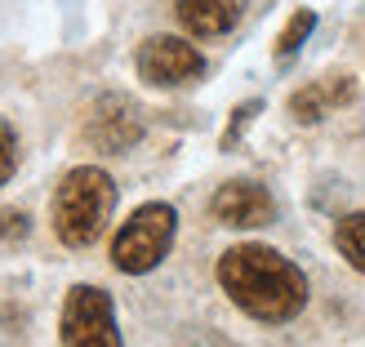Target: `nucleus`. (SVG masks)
Segmentation results:
<instances>
[{"mask_svg":"<svg viewBox=\"0 0 365 347\" xmlns=\"http://www.w3.org/2000/svg\"><path fill=\"white\" fill-rule=\"evenodd\" d=\"M218 285L245 316L285 325L307 307V276L272 245H232L218 259Z\"/></svg>","mask_w":365,"mask_h":347,"instance_id":"1","label":"nucleus"},{"mask_svg":"<svg viewBox=\"0 0 365 347\" xmlns=\"http://www.w3.org/2000/svg\"><path fill=\"white\" fill-rule=\"evenodd\" d=\"M116 209V182L98 165H76L53 192V236L67 249L94 245Z\"/></svg>","mask_w":365,"mask_h":347,"instance_id":"2","label":"nucleus"},{"mask_svg":"<svg viewBox=\"0 0 365 347\" xmlns=\"http://www.w3.org/2000/svg\"><path fill=\"white\" fill-rule=\"evenodd\" d=\"M178 232V214L165 200H152V205H138L130 218L120 223L116 241H112V263L125 276H143V271L160 267V259L170 254Z\"/></svg>","mask_w":365,"mask_h":347,"instance_id":"3","label":"nucleus"},{"mask_svg":"<svg viewBox=\"0 0 365 347\" xmlns=\"http://www.w3.org/2000/svg\"><path fill=\"white\" fill-rule=\"evenodd\" d=\"M63 347H125L107 289L76 285L63 303Z\"/></svg>","mask_w":365,"mask_h":347,"instance_id":"4","label":"nucleus"},{"mask_svg":"<svg viewBox=\"0 0 365 347\" xmlns=\"http://www.w3.org/2000/svg\"><path fill=\"white\" fill-rule=\"evenodd\" d=\"M134 67L148 85L178 89V85H192V81L205 76V53L187 41H178V36H148V41L138 45Z\"/></svg>","mask_w":365,"mask_h":347,"instance_id":"5","label":"nucleus"},{"mask_svg":"<svg viewBox=\"0 0 365 347\" xmlns=\"http://www.w3.org/2000/svg\"><path fill=\"white\" fill-rule=\"evenodd\" d=\"M143 138V116L130 98L107 94L89 107L85 116V143H94L98 152H130L134 143Z\"/></svg>","mask_w":365,"mask_h":347,"instance_id":"6","label":"nucleus"},{"mask_svg":"<svg viewBox=\"0 0 365 347\" xmlns=\"http://www.w3.org/2000/svg\"><path fill=\"white\" fill-rule=\"evenodd\" d=\"M210 214L218 218L223 227H267L277 218V200L263 182H250V178H232L214 192L210 200Z\"/></svg>","mask_w":365,"mask_h":347,"instance_id":"7","label":"nucleus"},{"mask_svg":"<svg viewBox=\"0 0 365 347\" xmlns=\"http://www.w3.org/2000/svg\"><path fill=\"white\" fill-rule=\"evenodd\" d=\"M352 98H356V81L352 76H325V81L303 85L299 94L289 98V112H294L299 125H317V120H325L330 107H343Z\"/></svg>","mask_w":365,"mask_h":347,"instance_id":"8","label":"nucleus"},{"mask_svg":"<svg viewBox=\"0 0 365 347\" xmlns=\"http://www.w3.org/2000/svg\"><path fill=\"white\" fill-rule=\"evenodd\" d=\"M178 14V23L182 31H192V36H223L236 27V0H178L174 5Z\"/></svg>","mask_w":365,"mask_h":347,"instance_id":"9","label":"nucleus"},{"mask_svg":"<svg viewBox=\"0 0 365 347\" xmlns=\"http://www.w3.org/2000/svg\"><path fill=\"white\" fill-rule=\"evenodd\" d=\"M334 249L348 259V267L365 271V214H348L334 227Z\"/></svg>","mask_w":365,"mask_h":347,"instance_id":"10","label":"nucleus"},{"mask_svg":"<svg viewBox=\"0 0 365 347\" xmlns=\"http://www.w3.org/2000/svg\"><path fill=\"white\" fill-rule=\"evenodd\" d=\"M312 27H317V14H312V9H299L294 18H289L285 31L277 36V53H281V58H289V53H294L307 36H312Z\"/></svg>","mask_w":365,"mask_h":347,"instance_id":"11","label":"nucleus"},{"mask_svg":"<svg viewBox=\"0 0 365 347\" xmlns=\"http://www.w3.org/2000/svg\"><path fill=\"white\" fill-rule=\"evenodd\" d=\"M18 170V134L9 120H0V182H9Z\"/></svg>","mask_w":365,"mask_h":347,"instance_id":"12","label":"nucleus"},{"mask_svg":"<svg viewBox=\"0 0 365 347\" xmlns=\"http://www.w3.org/2000/svg\"><path fill=\"white\" fill-rule=\"evenodd\" d=\"M27 232H31V218L23 209H0V241H5V245L27 241Z\"/></svg>","mask_w":365,"mask_h":347,"instance_id":"13","label":"nucleus"},{"mask_svg":"<svg viewBox=\"0 0 365 347\" xmlns=\"http://www.w3.org/2000/svg\"><path fill=\"white\" fill-rule=\"evenodd\" d=\"M254 112H259V103H245L241 112H232V125H227V134H223V147H232V143L241 138V130L250 125V116H254Z\"/></svg>","mask_w":365,"mask_h":347,"instance_id":"14","label":"nucleus"}]
</instances>
